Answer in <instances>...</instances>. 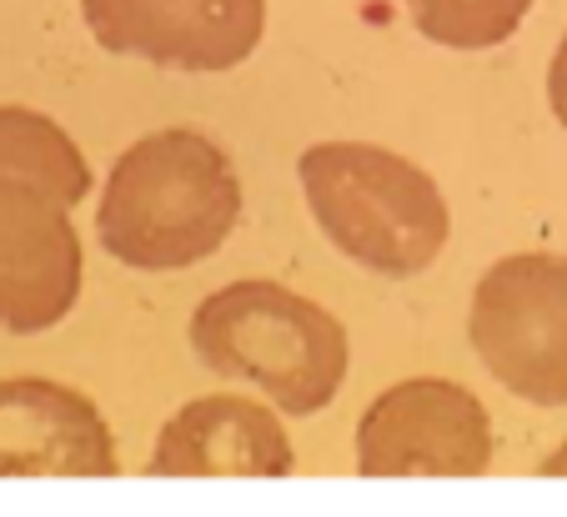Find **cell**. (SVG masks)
<instances>
[{
  "label": "cell",
  "mask_w": 567,
  "mask_h": 517,
  "mask_svg": "<svg viewBox=\"0 0 567 517\" xmlns=\"http://www.w3.org/2000/svg\"><path fill=\"white\" fill-rule=\"evenodd\" d=\"M96 45L172 71H226L261 45L267 0H81Z\"/></svg>",
  "instance_id": "8992f818"
},
{
  "label": "cell",
  "mask_w": 567,
  "mask_h": 517,
  "mask_svg": "<svg viewBox=\"0 0 567 517\" xmlns=\"http://www.w3.org/2000/svg\"><path fill=\"white\" fill-rule=\"evenodd\" d=\"M297 467L287 427L267 402L251 397H196L156 437V477H287Z\"/></svg>",
  "instance_id": "9c48e42d"
},
{
  "label": "cell",
  "mask_w": 567,
  "mask_h": 517,
  "mask_svg": "<svg viewBox=\"0 0 567 517\" xmlns=\"http://www.w3.org/2000/svg\"><path fill=\"white\" fill-rule=\"evenodd\" d=\"M467 337L482 366L533 407H567V257L517 251L472 291Z\"/></svg>",
  "instance_id": "277c9868"
},
{
  "label": "cell",
  "mask_w": 567,
  "mask_h": 517,
  "mask_svg": "<svg viewBox=\"0 0 567 517\" xmlns=\"http://www.w3.org/2000/svg\"><path fill=\"white\" fill-rule=\"evenodd\" d=\"M0 477H116L111 422L65 382H0Z\"/></svg>",
  "instance_id": "ba28073f"
},
{
  "label": "cell",
  "mask_w": 567,
  "mask_h": 517,
  "mask_svg": "<svg viewBox=\"0 0 567 517\" xmlns=\"http://www.w3.org/2000/svg\"><path fill=\"white\" fill-rule=\"evenodd\" d=\"M493 463V417L447 378L386 387L357 422L362 477H477Z\"/></svg>",
  "instance_id": "5b68a950"
},
{
  "label": "cell",
  "mask_w": 567,
  "mask_h": 517,
  "mask_svg": "<svg viewBox=\"0 0 567 517\" xmlns=\"http://www.w3.org/2000/svg\"><path fill=\"white\" fill-rule=\"evenodd\" d=\"M547 101H553V116L567 126V35L557 45L553 65H547Z\"/></svg>",
  "instance_id": "7c38bea8"
},
{
  "label": "cell",
  "mask_w": 567,
  "mask_h": 517,
  "mask_svg": "<svg viewBox=\"0 0 567 517\" xmlns=\"http://www.w3.org/2000/svg\"><path fill=\"white\" fill-rule=\"evenodd\" d=\"M0 176L41 186L61 206L91 196V166L65 126L25 106H0Z\"/></svg>",
  "instance_id": "30bf717a"
},
{
  "label": "cell",
  "mask_w": 567,
  "mask_h": 517,
  "mask_svg": "<svg viewBox=\"0 0 567 517\" xmlns=\"http://www.w3.org/2000/svg\"><path fill=\"white\" fill-rule=\"evenodd\" d=\"M422 35L447 51H487L503 45L527 21L533 0H402Z\"/></svg>",
  "instance_id": "8fae6325"
},
{
  "label": "cell",
  "mask_w": 567,
  "mask_h": 517,
  "mask_svg": "<svg viewBox=\"0 0 567 517\" xmlns=\"http://www.w3.org/2000/svg\"><path fill=\"white\" fill-rule=\"evenodd\" d=\"M297 182L327 241L377 277H422L447 247L452 221L437 182L386 146L367 141L307 146Z\"/></svg>",
  "instance_id": "3957f363"
},
{
  "label": "cell",
  "mask_w": 567,
  "mask_h": 517,
  "mask_svg": "<svg viewBox=\"0 0 567 517\" xmlns=\"http://www.w3.org/2000/svg\"><path fill=\"white\" fill-rule=\"evenodd\" d=\"M81 267L71 206L0 176V332L31 337L65 322L81 297Z\"/></svg>",
  "instance_id": "52a82bcc"
},
{
  "label": "cell",
  "mask_w": 567,
  "mask_h": 517,
  "mask_svg": "<svg viewBox=\"0 0 567 517\" xmlns=\"http://www.w3.org/2000/svg\"><path fill=\"white\" fill-rule=\"evenodd\" d=\"M192 352L226 382H247L287 417H311L347 382V327L281 281H231L192 317Z\"/></svg>",
  "instance_id": "7a4b0ae2"
},
{
  "label": "cell",
  "mask_w": 567,
  "mask_h": 517,
  "mask_svg": "<svg viewBox=\"0 0 567 517\" xmlns=\"http://www.w3.org/2000/svg\"><path fill=\"white\" fill-rule=\"evenodd\" d=\"M241 182L202 131H151L116 156L96 201V237L131 271H182L226 247Z\"/></svg>",
  "instance_id": "6da1fadb"
}]
</instances>
